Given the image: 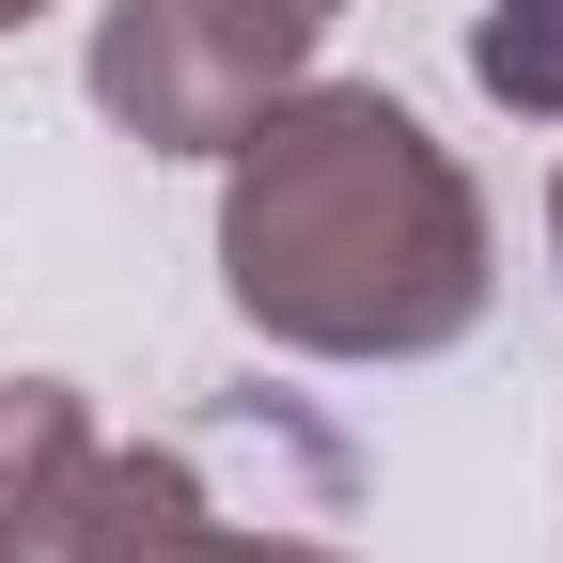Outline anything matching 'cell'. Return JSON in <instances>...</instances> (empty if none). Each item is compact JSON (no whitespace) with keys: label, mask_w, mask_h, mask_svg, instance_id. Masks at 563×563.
Returning <instances> with one entry per match:
<instances>
[{"label":"cell","mask_w":563,"mask_h":563,"mask_svg":"<svg viewBox=\"0 0 563 563\" xmlns=\"http://www.w3.org/2000/svg\"><path fill=\"white\" fill-rule=\"evenodd\" d=\"M485 188L391 79H282L220 141V298L282 361H439L485 329Z\"/></svg>","instance_id":"6da1fadb"},{"label":"cell","mask_w":563,"mask_h":563,"mask_svg":"<svg viewBox=\"0 0 563 563\" xmlns=\"http://www.w3.org/2000/svg\"><path fill=\"white\" fill-rule=\"evenodd\" d=\"M344 0H110L95 16V110L141 141V157H220V141L313 79Z\"/></svg>","instance_id":"7a4b0ae2"},{"label":"cell","mask_w":563,"mask_h":563,"mask_svg":"<svg viewBox=\"0 0 563 563\" xmlns=\"http://www.w3.org/2000/svg\"><path fill=\"white\" fill-rule=\"evenodd\" d=\"M47 563H361V548L220 501V454L203 439H141V454H95V485H79V517H63Z\"/></svg>","instance_id":"3957f363"},{"label":"cell","mask_w":563,"mask_h":563,"mask_svg":"<svg viewBox=\"0 0 563 563\" xmlns=\"http://www.w3.org/2000/svg\"><path fill=\"white\" fill-rule=\"evenodd\" d=\"M95 407L63 391V376H0V563H47L63 517H79V485H95Z\"/></svg>","instance_id":"277c9868"},{"label":"cell","mask_w":563,"mask_h":563,"mask_svg":"<svg viewBox=\"0 0 563 563\" xmlns=\"http://www.w3.org/2000/svg\"><path fill=\"white\" fill-rule=\"evenodd\" d=\"M470 79L517 125H563V0H485L470 16Z\"/></svg>","instance_id":"5b68a950"},{"label":"cell","mask_w":563,"mask_h":563,"mask_svg":"<svg viewBox=\"0 0 563 563\" xmlns=\"http://www.w3.org/2000/svg\"><path fill=\"white\" fill-rule=\"evenodd\" d=\"M32 16H63V0H0V32H32Z\"/></svg>","instance_id":"8992f818"},{"label":"cell","mask_w":563,"mask_h":563,"mask_svg":"<svg viewBox=\"0 0 563 563\" xmlns=\"http://www.w3.org/2000/svg\"><path fill=\"white\" fill-rule=\"evenodd\" d=\"M548 266H563V188H548Z\"/></svg>","instance_id":"52a82bcc"}]
</instances>
